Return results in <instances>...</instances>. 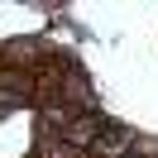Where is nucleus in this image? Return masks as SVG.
Segmentation results:
<instances>
[{
    "mask_svg": "<svg viewBox=\"0 0 158 158\" xmlns=\"http://www.w3.org/2000/svg\"><path fill=\"white\" fill-rule=\"evenodd\" d=\"M129 144H134V134H129L125 125H106V134L96 139V148H101V153H125Z\"/></svg>",
    "mask_w": 158,
    "mask_h": 158,
    "instance_id": "nucleus-1",
    "label": "nucleus"
}]
</instances>
